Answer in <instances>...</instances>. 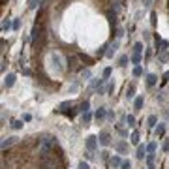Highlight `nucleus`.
<instances>
[{"instance_id": "6ab92c4d", "label": "nucleus", "mask_w": 169, "mask_h": 169, "mask_svg": "<svg viewBox=\"0 0 169 169\" xmlns=\"http://www.w3.org/2000/svg\"><path fill=\"white\" fill-rule=\"evenodd\" d=\"M107 49H109V47H107V45H101V47L98 49V53H96V56H98V58H100V56L107 55Z\"/></svg>"}, {"instance_id": "aec40b11", "label": "nucleus", "mask_w": 169, "mask_h": 169, "mask_svg": "<svg viewBox=\"0 0 169 169\" xmlns=\"http://www.w3.org/2000/svg\"><path fill=\"white\" fill-rule=\"evenodd\" d=\"M105 117V107H100L98 111H96V120H100V119H104Z\"/></svg>"}, {"instance_id": "a878e982", "label": "nucleus", "mask_w": 169, "mask_h": 169, "mask_svg": "<svg viewBox=\"0 0 169 169\" xmlns=\"http://www.w3.org/2000/svg\"><path fill=\"white\" fill-rule=\"evenodd\" d=\"M147 122H148V126H150V128H154V126H156V117L150 115V117L147 119Z\"/></svg>"}, {"instance_id": "ddd939ff", "label": "nucleus", "mask_w": 169, "mask_h": 169, "mask_svg": "<svg viewBox=\"0 0 169 169\" xmlns=\"http://www.w3.org/2000/svg\"><path fill=\"white\" fill-rule=\"evenodd\" d=\"M9 28H13V23H9V19H4L2 21V32H8Z\"/></svg>"}, {"instance_id": "c756f323", "label": "nucleus", "mask_w": 169, "mask_h": 169, "mask_svg": "<svg viewBox=\"0 0 169 169\" xmlns=\"http://www.w3.org/2000/svg\"><path fill=\"white\" fill-rule=\"evenodd\" d=\"M147 152H148V154H154V152H156V143H150V145L147 147Z\"/></svg>"}, {"instance_id": "4c0bfd02", "label": "nucleus", "mask_w": 169, "mask_h": 169, "mask_svg": "<svg viewBox=\"0 0 169 169\" xmlns=\"http://www.w3.org/2000/svg\"><path fill=\"white\" fill-rule=\"evenodd\" d=\"M120 167H122V169H130V167H132V163L126 160V162H122V165H120Z\"/></svg>"}, {"instance_id": "b1692460", "label": "nucleus", "mask_w": 169, "mask_h": 169, "mask_svg": "<svg viewBox=\"0 0 169 169\" xmlns=\"http://www.w3.org/2000/svg\"><path fill=\"white\" fill-rule=\"evenodd\" d=\"M141 75H143V68L141 66H135L134 68V77H141Z\"/></svg>"}, {"instance_id": "c85d7f7f", "label": "nucleus", "mask_w": 169, "mask_h": 169, "mask_svg": "<svg viewBox=\"0 0 169 169\" xmlns=\"http://www.w3.org/2000/svg\"><path fill=\"white\" fill-rule=\"evenodd\" d=\"M126 64H128V56H126V55H122L120 58H119V66H122V68H124Z\"/></svg>"}, {"instance_id": "f3484780", "label": "nucleus", "mask_w": 169, "mask_h": 169, "mask_svg": "<svg viewBox=\"0 0 169 169\" xmlns=\"http://www.w3.org/2000/svg\"><path fill=\"white\" fill-rule=\"evenodd\" d=\"M134 107H135V111H139L141 107H143V96H139V98H135V101H134Z\"/></svg>"}, {"instance_id": "473e14b6", "label": "nucleus", "mask_w": 169, "mask_h": 169, "mask_svg": "<svg viewBox=\"0 0 169 169\" xmlns=\"http://www.w3.org/2000/svg\"><path fill=\"white\" fill-rule=\"evenodd\" d=\"M100 85H101V81H100V79H92V83H90V86H92V88H96V86L100 88Z\"/></svg>"}, {"instance_id": "2f4dec72", "label": "nucleus", "mask_w": 169, "mask_h": 169, "mask_svg": "<svg viewBox=\"0 0 169 169\" xmlns=\"http://www.w3.org/2000/svg\"><path fill=\"white\" fill-rule=\"evenodd\" d=\"M154 158H156L154 154H148V156H147V163H148V167H154V165H152V163H154Z\"/></svg>"}, {"instance_id": "4468645a", "label": "nucleus", "mask_w": 169, "mask_h": 169, "mask_svg": "<svg viewBox=\"0 0 169 169\" xmlns=\"http://www.w3.org/2000/svg\"><path fill=\"white\" fill-rule=\"evenodd\" d=\"M109 162H111V165H113V167H120V165H122V160H120L119 156H113Z\"/></svg>"}, {"instance_id": "f257e3e1", "label": "nucleus", "mask_w": 169, "mask_h": 169, "mask_svg": "<svg viewBox=\"0 0 169 169\" xmlns=\"http://www.w3.org/2000/svg\"><path fill=\"white\" fill-rule=\"evenodd\" d=\"M42 40H43V28H42V24L36 23L32 27V34H30V43L34 47H38V43H42Z\"/></svg>"}, {"instance_id": "dca6fc26", "label": "nucleus", "mask_w": 169, "mask_h": 169, "mask_svg": "<svg viewBox=\"0 0 169 169\" xmlns=\"http://www.w3.org/2000/svg\"><path fill=\"white\" fill-rule=\"evenodd\" d=\"M141 53H143V43L137 42V43L134 45V55H141Z\"/></svg>"}, {"instance_id": "cd10ccee", "label": "nucleus", "mask_w": 169, "mask_h": 169, "mask_svg": "<svg viewBox=\"0 0 169 169\" xmlns=\"http://www.w3.org/2000/svg\"><path fill=\"white\" fill-rule=\"evenodd\" d=\"M90 119H92V115H90L88 111H86V113H83V124H88V122H90Z\"/></svg>"}, {"instance_id": "20e7f679", "label": "nucleus", "mask_w": 169, "mask_h": 169, "mask_svg": "<svg viewBox=\"0 0 169 169\" xmlns=\"http://www.w3.org/2000/svg\"><path fill=\"white\" fill-rule=\"evenodd\" d=\"M100 145H104V147H109L111 145V137L107 132H101L100 134Z\"/></svg>"}, {"instance_id": "ea45409f", "label": "nucleus", "mask_w": 169, "mask_h": 169, "mask_svg": "<svg viewBox=\"0 0 169 169\" xmlns=\"http://www.w3.org/2000/svg\"><path fill=\"white\" fill-rule=\"evenodd\" d=\"M19 27H21V21H19V19H15V21H13V28L19 30Z\"/></svg>"}, {"instance_id": "5701e85b", "label": "nucleus", "mask_w": 169, "mask_h": 169, "mask_svg": "<svg viewBox=\"0 0 169 169\" xmlns=\"http://www.w3.org/2000/svg\"><path fill=\"white\" fill-rule=\"evenodd\" d=\"M134 92H135V86H134V85H132V86H130V88H128V90H126V98H128V100H130V98H134Z\"/></svg>"}, {"instance_id": "f704fd0d", "label": "nucleus", "mask_w": 169, "mask_h": 169, "mask_svg": "<svg viewBox=\"0 0 169 169\" xmlns=\"http://www.w3.org/2000/svg\"><path fill=\"white\" fill-rule=\"evenodd\" d=\"M111 77V68H105L104 70V79H109Z\"/></svg>"}, {"instance_id": "2eb2a0df", "label": "nucleus", "mask_w": 169, "mask_h": 169, "mask_svg": "<svg viewBox=\"0 0 169 169\" xmlns=\"http://www.w3.org/2000/svg\"><path fill=\"white\" fill-rule=\"evenodd\" d=\"M130 141L134 143V145H137V143H139V132H132V135H130Z\"/></svg>"}, {"instance_id": "423d86ee", "label": "nucleus", "mask_w": 169, "mask_h": 169, "mask_svg": "<svg viewBox=\"0 0 169 169\" xmlns=\"http://www.w3.org/2000/svg\"><path fill=\"white\" fill-rule=\"evenodd\" d=\"M79 60H81V56H70V70H77Z\"/></svg>"}, {"instance_id": "37998d69", "label": "nucleus", "mask_w": 169, "mask_h": 169, "mask_svg": "<svg viewBox=\"0 0 169 169\" xmlns=\"http://www.w3.org/2000/svg\"><path fill=\"white\" fill-rule=\"evenodd\" d=\"M113 90H115V85L109 83V86H107V92H109V94H113Z\"/></svg>"}, {"instance_id": "393cba45", "label": "nucleus", "mask_w": 169, "mask_h": 169, "mask_svg": "<svg viewBox=\"0 0 169 169\" xmlns=\"http://www.w3.org/2000/svg\"><path fill=\"white\" fill-rule=\"evenodd\" d=\"M88 105H90V104H88V101H86V100H85V101H83V104H81V105H79V111H81V113H86V111H88Z\"/></svg>"}, {"instance_id": "58836bf2", "label": "nucleus", "mask_w": 169, "mask_h": 169, "mask_svg": "<svg viewBox=\"0 0 169 169\" xmlns=\"http://www.w3.org/2000/svg\"><path fill=\"white\" fill-rule=\"evenodd\" d=\"M162 150H163V152H169V139H167L165 143H163V147H162Z\"/></svg>"}, {"instance_id": "7c9ffc66", "label": "nucleus", "mask_w": 169, "mask_h": 169, "mask_svg": "<svg viewBox=\"0 0 169 169\" xmlns=\"http://www.w3.org/2000/svg\"><path fill=\"white\" fill-rule=\"evenodd\" d=\"M126 122H128V126H135V119H134V115H128V117H126Z\"/></svg>"}, {"instance_id": "c9c22d12", "label": "nucleus", "mask_w": 169, "mask_h": 169, "mask_svg": "<svg viewBox=\"0 0 169 169\" xmlns=\"http://www.w3.org/2000/svg\"><path fill=\"white\" fill-rule=\"evenodd\" d=\"M77 169H90V167H88V163H86V162H79Z\"/></svg>"}, {"instance_id": "f8f14e48", "label": "nucleus", "mask_w": 169, "mask_h": 169, "mask_svg": "<svg viewBox=\"0 0 169 169\" xmlns=\"http://www.w3.org/2000/svg\"><path fill=\"white\" fill-rule=\"evenodd\" d=\"M107 19H109V23L113 24V27H115V24H117V12H115V9L107 13Z\"/></svg>"}, {"instance_id": "1a4fd4ad", "label": "nucleus", "mask_w": 169, "mask_h": 169, "mask_svg": "<svg viewBox=\"0 0 169 169\" xmlns=\"http://www.w3.org/2000/svg\"><path fill=\"white\" fill-rule=\"evenodd\" d=\"M156 83H158V77H156L154 73H148V75H147V85H148V86H154Z\"/></svg>"}, {"instance_id": "a19ab883", "label": "nucleus", "mask_w": 169, "mask_h": 169, "mask_svg": "<svg viewBox=\"0 0 169 169\" xmlns=\"http://www.w3.org/2000/svg\"><path fill=\"white\" fill-rule=\"evenodd\" d=\"M85 158H86V160H92V158H94V154H92L90 150H86V152H85Z\"/></svg>"}, {"instance_id": "79ce46f5", "label": "nucleus", "mask_w": 169, "mask_h": 169, "mask_svg": "<svg viewBox=\"0 0 169 169\" xmlns=\"http://www.w3.org/2000/svg\"><path fill=\"white\" fill-rule=\"evenodd\" d=\"M83 77H85V79L90 77V70H83Z\"/></svg>"}, {"instance_id": "0eeeda50", "label": "nucleus", "mask_w": 169, "mask_h": 169, "mask_svg": "<svg viewBox=\"0 0 169 169\" xmlns=\"http://www.w3.org/2000/svg\"><path fill=\"white\" fill-rule=\"evenodd\" d=\"M53 60H55V64H56V70L62 71V70H64V66H62V58H60V55H58V53H55V55H53Z\"/></svg>"}, {"instance_id": "72a5a7b5", "label": "nucleus", "mask_w": 169, "mask_h": 169, "mask_svg": "<svg viewBox=\"0 0 169 169\" xmlns=\"http://www.w3.org/2000/svg\"><path fill=\"white\" fill-rule=\"evenodd\" d=\"M132 62H134V64H139V62H141V55H134V56H132Z\"/></svg>"}, {"instance_id": "412c9836", "label": "nucleus", "mask_w": 169, "mask_h": 169, "mask_svg": "<svg viewBox=\"0 0 169 169\" xmlns=\"http://www.w3.org/2000/svg\"><path fill=\"white\" fill-rule=\"evenodd\" d=\"M122 4H124V0H113V8H115V12H119L122 8Z\"/></svg>"}, {"instance_id": "39448f33", "label": "nucleus", "mask_w": 169, "mask_h": 169, "mask_svg": "<svg viewBox=\"0 0 169 169\" xmlns=\"http://www.w3.org/2000/svg\"><path fill=\"white\" fill-rule=\"evenodd\" d=\"M13 83H15V73H8L6 79H4V86H6V88H12Z\"/></svg>"}, {"instance_id": "f03ea898", "label": "nucleus", "mask_w": 169, "mask_h": 169, "mask_svg": "<svg viewBox=\"0 0 169 169\" xmlns=\"http://www.w3.org/2000/svg\"><path fill=\"white\" fill-rule=\"evenodd\" d=\"M96 147H98V137H96V135H88V137H86V150L92 152Z\"/></svg>"}, {"instance_id": "6e6552de", "label": "nucleus", "mask_w": 169, "mask_h": 169, "mask_svg": "<svg viewBox=\"0 0 169 169\" xmlns=\"http://www.w3.org/2000/svg\"><path fill=\"white\" fill-rule=\"evenodd\" d=\"M117 49H119V40H117V42H113V43L109 45V49H107V55H105V56H109V58H111V56L115 55Z\"/></svg>"}, {"instance_id": "4be33fe9", "label": "nucleus", "mask_w": 169, "mask_h": 169, "mask_svg": "<svg viewBox=\"0 0 169 169\" xmlns=\"http://www.w3.org/2000/svg\"><path fill=\"white\" fill-rule=\"evenodd\" d=\"M12 128H13V130H21V128H23V120H13Z\"/></svg>"}, {"instance_id": "9b49d317", "label": "nucleus", "mask_w": 169, "mask_h": 169, "mask_svg": "<svg viewBox=\"0 0 169 169\" xmlns=\"http://www.w3.org/2000/svg\"><path fill=\"white\" fill-rule=\"evenodd\" d=\"M115 147H117V150H119V152H120V154H124V152L128 150V145H126V143H124V141H120V143H117V145H115Z\"/></svg>"}, {"instance_id": "7ed1b4c3", "label": "nucleus", "mask_w": 169, "mask_h": 169, "mask_svg": "<svg viewBox=\"0 0 169 169\" xmlns=\"http://www.w3.org/2000/svg\"><path fill=\"white\" fill-rule=\"evenodd\" d=\"M17 141H19V137H6V139L2 141V150L6 152L8 148H9V147H13V145H15Z\"/></svg>"}, {"instance_id": "9d476101", "label": "nucleus", "mask_w": 169, "mask_h": 169, "mask_svg": "<svg viewBox=\"0 0 169 169\" xmlns=\"http://www.w3.org/2000/svg\"><path fill=\"white\" fill-rule=\"evenodd\" d=\"M137 158H139V160H143V158L147 156V147H143V145H139L137 147V154H135Z\"/></svg>"}, {"instance_id": "bb28decb", "label": "nucleus", "mask_w": 169, "mask_h": 169, "mask_svg": "<svg viewBox=\"0 0 169 169\" xmlns=\"http://www.w3.org/2000/svg\"><path fill=\"white\" fill-rule=\"evenodd\" d=\"M40 4V0H28V9H36Z\"/></svg>"}, {"instance_id": "e433bc0d", "label": "nucleus", "mask_w": 169, "mask_h": 169, "mask_svg": "<svg viewBox=\"0 0 169 169\" xmlns=\"http://www.w3.org/2000/svg\"><path fill=\"white\" fill-rule=\"evenodd\" d=\"M23 120H24V122L32 120V115H30V113H24V115H23Z\"/></svg>"}, {"instance_id": "a18cd8bd", "label": "nucleus", "mask_w": 169, "mask_h": 169, "mask_svg": "<svg viewBox=\"0 0 169 169\" xmlns=\"http://www.w3.org/2000/svg\"><path fill=\"white\" fill-rule=\"evenodd\" d=\"M145 6H147V8L150 6V0H145Z\"/></svg>"}, {"instance_id": "a211bd4d", "label": "nucleus", "mask_w": 169, "mask_h": 169, "mask_svg": "<svg viewBox=\"0 0 169 169\" xmlns=\"http://www.w3.org/2000/svg\"><path fill=\"white\" fill-rule=\"evenodd\" d=\"M154 132H156V135H163L165 134V124H158Z\"/></svg>"}, {"instance_id": "c03bdc74", "label": "nucleus", "mask_w": 169, "mask_h": 169, "mask_svg": "<svg viewBox=\"0 0 169 169\" xmlns=\"http://www.w3.org/2000/svg\"><path fill=\"white\" fill-rule=\"evenodd\" d=\"M163 79H165V81H169V71H167L165 75H163Z\"/></svg>"}]
</instances>
